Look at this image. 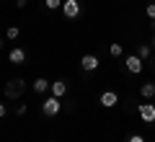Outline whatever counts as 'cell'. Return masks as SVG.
I'll return each mask as SVG.
<instances>
[{
	"mask_svg": "<svg viewBox=\"0 0 155 142\" xmlns=\"http://www.w3.org/2000/svg\"><path fill=\"white\" fill-rule=\"evenodd\" d=\"M153 47H155V36H153Z\"/></svg>",
	"mask_w": 155,
	"mask_h": 142,
	"instance_id": "obj_23",
	"label": "cell"
},
{
	"mask_svg": "<svg viewBox=\"0 0 155 142\" xmlns=\"http://www.w3.org/2000/svg\"><path fill=\"white\" fill-rule=\"evenodd\" d=\"M52 96H57V98H62V96H67V83L65 80H54L52 83Z\"/></svg>",
	"mask_w": 155,
	"mask_h": 142,
	"instance_id": "obj_8",
	"label": "cell"
},
{
	"mask_svg": "<svg viewBox=\"0 0 155 142\" xmlns=\"http://www.w3.org/2000/svg\"><path fill=\"white\" fill-rule=\"evenodd\" d=\"M98 104L104 106V109H114V106L119 104V96H116L114 91H104V93H101V98H98Z\"/></svg>",
	"mask_w": 155,
	"mask_h": 142,
	"instance_id": "obj_5",
	"label": "cell"
},
{
	"mask_svg": "<svg viewBox=\"0 0 155 142\" xmlns=\"http://www.w3.org/2000/svg\"><path fill=\"white\" fill-rule=\"evenodd\" d=\"M5 114H8V106L3 104V101H0V119H3V116H5Z\"/></svg>",
	"mask_w": 155,
	"mask_h": 142,
	"instance_id": "obj_19",
	"label": "cell"
},
{
	"mask_svg": "<svg viewBox=\"0 0 155 142\" xmlns=\"http://www.w3.org/2000/svg\"><path fill=\"white\" fill-rule=\"evenodd\" d=\"M109 54H111V57H122V54H124V49H122V44H119V41L109 44Z\"/></svg>",
	"mask_w": 155,
	"mask_h": 142,
	"instance_id": "obj_12",
	"label": "cell"
},
{
	"mask_svg": "<svg viewBox=\"0 0 155 142\" xmlns=\"http://www.w3.org/2000/svg\"><path fill=\"white\" fill-rule=\"evenodd\" d=\"M137 114H140V119L145 124H155V104H140Z\"/></svg>",
	"mask_w": 155,
	"mask_h": 142,
	"instance_id": "obj_2",
	"label": "cell"
},
{
	"mask_svg": "<svg viewBox=\"0 0 155 142\" xmlns=\"http://www.w3.org/2000/svg\"><path fill=\"white\" fill-rule=\"evenodd\" d=\"M60 98H57V96H49V98L44 101V104H41V111H44V116H57L60 114Z\"/></svg>",
	"mask_w": 155,
	"mask_h": 142,
	"instance_id": "obj_3",
	"label": "cell"
},
{
	"mask_svg": "<svg viewBox=\"0 0 155 142\" xmlns=\"http://www.w3.org/2000/svg\"><path fill=\"white\" fill-rule=\"evenodd\" d=\"M26 3H28V0H16V5H18V8H26Z\"/></svg>",
	"mask_w": 155,
	"mask_h": 142,
	"instance_id": "obj_20",
	"label": "cell"
},
{
	"mask_svg": "<svg viewBox=\"0 0 155 142\" xmlns=\"http://www.w3.org/2000/svg\"><path fill=\"white\" fill-rule=\"evenodd\" d=\"M23 88H26V80H21V78H13L11 83H5V98H21Z\"/></svg>",
	"mask_w": 155,
	"mask_h": 142,
	"instance_id": "obj_1",
	"label": "cell"
},
{
	"mask_svg": "<svg viewBox=\"0 0 155 142\" xmlns=\"http://www.w3.org/2000/svg\"><path fill=\"white\" fill-rule=\"evenodd\" d=\"M153 28H155V18H153Z\"/></svg>",
	"mask_w": 155,
	"mask_h": 142,
	"instance_id": "obj_22",
	"label": "cell"
},
{
	"mask_svg": "<svg viewBox=\"0 0 155 142\" xmlns=\"http://www.w3.org/2000/svg\"><path fill=\"white\" fill-rule=\"evenodd\" d=\"M145 16H147V18H155V3H150V5L145 8Z\"/></svg>",
	"mask_w": 155,
	"mask_h": 142,
	"instance_id": "obj_16",
	"label": "cell"
},
{
	"mask_svg": "<svg viewBox=\"0 0 155 142\" xmlns=\"http://www.w3.org/2000/svg\"><path fill=\"white\" fill-rule=\"evenodd\" d=\"M62 3H65V0H47V8L54 11V8H62Z\"/></svg>",
	"mask_w": 155,
	"mask_h": 142,
	"instance_id": "obj_15",
	"label": "cell"
},
{
	"mask_svg": "<svg viewBox=\"0 0 155 142\" xmlns=\"http://www.w3.org/2000/svg\"><path fill=\"white\" fill-rule=\"evenodd\" d=\"M124 65H127V70L132 72V75H140V72H142V60H140V54H129Z\"/></svg>",
	"mask_w": 155,
	"mask_h": 142,
	"instance_id": "obj_6",
	"label": "cell"
},
{
	"mask_svg": "<svg viewBox=\"0 0 155 142\" xmlns=\"http://www.w3.org/2000/svg\"><path fill=\"white\" fill-rule=\"evenodd\" d=\"M140 96H142V98H153V96H155V83H142Z\"/></svg>",
	"mask_w": 155,
	"mask_h": 142,
	"instance_id": "obj_11",
	"label": "cell"
},
{
	"mask_svg": "<svg viewBox=\"0 0 155 142\" xmlns=\"http://www.w3.org/2000/svg\"><path fill=\"white\" fill-rule=\"evenodd\" d=\"M26 111H28V104H21V106H18V109H16V114H18V116H23V114H26Z\"/></svg>",
	"mask_w": 155,
	"mask_h": 142,
	"instance_id": "obj_17",
	"label": "cell"
},
{
	"mask_svg": "<svg viewBox=\"0 0 155 142\" xmlns=\"http://www.w3.org/2000/svg\"><path fill=\"white\" fill-rule=\"evenodd\" d=\"M8 60H11L13 65H23V62H26V52H23V49H18V47H16V49H11Z\"/></svg>",
	"mask_w": 155,
	"mask_h": 142,
	"instance_id": "obj_9",
	"label": "cell"
},
{
	"mask_svg": "<svg viewBox=\"0 0 155 142\" xmlns=\"http://www.w3.org/2000/svg\"><path fill=\"white\" fill-rule=\"evenodd\" d=\"M62 13H65V18H78L80 16V3L78 0H65L62 3Z\"/></svg>",
	"mask_w": 155,
	"mask_h": 142,
	"instance_id": "obj_4",
	"label": "cell"
},
{
	"mask_svg": "<svg viewBox=\"0 0 155 142\" xmlns=\"http://www.w3.org/2000/svg\"><path fill=\"white\" fill-rule=\"evenodd\" d=\"M137 54H140V60H147V57H150V47H147V44H142V47L137 49Z\"/></svg>",
	"mask_w": 155,
	"mask_h": 142,
	"instance_id": "obj_13",
	"label": "cell"
},
{
	"mask_svg": "<svg viewBox=\"0 0 155 142\" xmlns=\"http://www.w3.org/2000/svg\"><path fill=\"white\" fill-rule=\"evenodd\" d=\"M52 88V83H47V78H36V80H34V91L36 93H47Z\"/></svg>",
	"mask_w": 155,
	"mask_h": 142,
	"instance_id": "obj_10",
	"label": "cell"
},
{
	"mask_svg": "<svg viewBox=\"0 0 155 142\" xmlns=\"http://www.w3.org/2000/svg\"><path fill=\"white\" fill-rule=\"evenodd\" d=\"M98 65H101V62H98V57H96V54H85L83 60H80V67H83L85 72H93V70H98Z\"/></svg>",
	"mask_w": 155,
	"mask_h": 142,
	"instance_id": "obj_7",
	"label": "cell"
},
{
	"mask_svg": "<svg viewBox=\"0 0 155 142\" xmlns=\"http://www.w3.org/2000/svg\"><path fill=\"white\" fill-rule=\"evenodd\" d=\"M0 49H3V39H0Z\"/></svg>",
	"mask_w": 155,
	"mask_h": 142,
	"instance_id": "obj_21",
	"label": "cell"
},
{
	"mask_svg": "<svg viewBox=\"0 0 155 142\" xmlns=\"http://www.w3.org/2000/svg\"><path fill=\"white\" fill-rule=\"evenodd\" d=\"M18 34H21V28H18V26H11V28L5 31V36H8V39H18Z\"/></svg>",
	"mask_w": 155,
	"mask_h": 142,
	"instance_id": "obj_14",
	"label": "cell"
},
{
	"mask_svg": "<svg viewBox=\"0 0 155 142\" xmlns=\"http://www.w3.org/2000/svg\"><path fill=\"white\" fill-rule=\"evenodd\" d=\"M127 142H145V137H142V134H132Z\"/></svg>",
	"mask_w": 155,
	"mask_h": 142,
	"instance_id": "obj_18",
	"label": "cell"
}]
</instances>
